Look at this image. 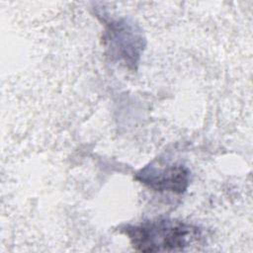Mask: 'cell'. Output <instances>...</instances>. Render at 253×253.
I'll return each mask as SVG.
<instances>
[{"label": "cell", "mask_w": 253, "mask_h": 253, "mask_svg": "<svg viewBox=\"0 0 253 253\" xmlns=\"http://www.w3.org/2000/svg\"><path fill=\"white\" fill-rule=\"evenodd\" d=\"M136 179L155 191L182 193L189 183V171L182 165H167L158 168L149 165L137 174Z\"/></svg>", "instance_id": "obj_2"}, {"label": "cell", "mask_w": 253, "mask_h": 253, "mask_svg": "<svg viewBox=\"0 0 253 253\" xmlns=\"http://www.w3.org/2000/svg\"><path fill=\"white\" fill-rule=\"evenodd\" d=\"M124 232L140 252L181 251L200 237L197 227L173 219H155L127 225Z\"/></svg>", "instance_id": "obj_1"}]
</instances>
